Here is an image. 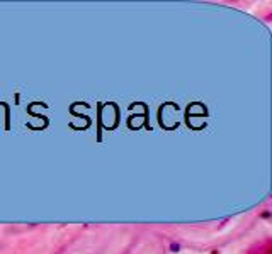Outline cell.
I'll return each instance as SVG.
<instances>
[{
  "label": "cell",
  "instance_id": "1",
  "mask_svg": "<svg viewBox=\"0 0 272 254\" xmlns=\"http://www.w3.org/2000/svg\"><path fill=\"white\" fill-rule=\"evenodd\" d=\"M170 249H172V253H179V249H181V246L175 244V242H172V244H170Z\"/></svg>",
  "mask_w": 272,
  "mask_h": 254
}]
</instances>
